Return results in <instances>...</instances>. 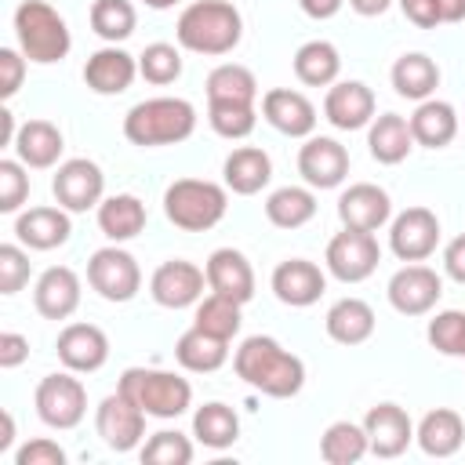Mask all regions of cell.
I'll use <instances>...</instances> for the list:
<instances>
[{
  "instance_id": "cell-1",
  "label": "cell",
  "mask_w": 465,
  "mask_h": 465,
  "mask_svg": "<svg viewBox=\"0 0 465 465\" xmlns=\"http://www.w3.org/2000/svg\"><path fill=\"white\" fill-rule=\"evenodd\" d=\"M236 378L272 400H291L305 385V363L269 334H251L232 352Z\"/></svg>"
},
{
  "instance_id": "cell-2",
  "label": "cell",
  "mask_w": 465,
  "mask_h": 465,
  "mask_svg": "<svg viewBox=\"0 0 465 465\" xmlns=\"http://www.w3.org/2000/svg\"><path fill=\"white\" fill-rule=\"evenodd\" d=\"M174 36L193 54H229L243 36V18L229 0H196L178 15Z\"/></svg>"
},
{
  "instance_id": "cell-3",
  "label": "cell",
  "mask_w": 465,
  "mask_h": 465,
  "mask_svg": "<svg viewBox=\"0 0 465 465\" xmlns=\"http://www.w3.org/2000/svg\"><path fill=\"white\" fill-rule=\"evenodd\" d=\"M196 131V109L185 98H145L138 105L127 109L124 116V138L131 145L142 149H156V145H178Z\"/></svg>"
},
{
  "instance_id": "cell-4",
  "label": "cell",
  "mask_w": 465,
  "mask_h": 465,
  "mask_svg": "<svg viewBox=\"0 0 465 465\" xmlns=\"http://www.w3.org/2000/svg\"><path fill=\"white\" fill-rule=\"evenodd\" d=\"M229 211V189L207 178H178L163 193V214L182 232H207Z\"/></svg>"
},
{
  "instance_id": "cell-5",
  "label": "cell",
  "mask_w": 465,
  "mask_h": 465,
  "mask_svg": "<svg viewBox=\"0 0 465 465\" xmlns=\"http://www.w3.org/2000/svg\"><path fill=\"white\" fill-rule=\"evenodd\" d=\"M15 36H18V51L36 65L62 62L73 47L65 18L47 0H22L15 7Z\"/></svg>"
},
{
  "instance_id": "cell-6",
  "label": "cell",
  "mask_w": 465,
  "mask_h": 465,
  "mask_svg": "<svg viewBox=\"0 0 465 465\" xmlns=\"http://www.w3.org/2000/svg\"><path fill=\"white\" fill-rule=\"evenodd\" d=\"M116 389L138 403L149 418H178L189 411L193 403V385L174 374V371H160V367H127L116 381Z\"/></svg>"
},
{
  "instance_id": "cell-7",
  "label": "cell",
  "mask_w": 465,
  "mask_h": 465,
  "mask_svg": "<svg viewBox=\"0 0 465 465\" xmlns=\"http://www.w3.org/2000/svg\"><path fill=\"white\" fill-rule=\"evenodd\" d=\"M33 403H36V414L44 425L76 429L87 414V389L80 378H73V371H54V374L40 378Z\"/></svg>"
},
{
  "instance_id": "cell-8",
  "label": "cell",
  "mask_w": 465,
  "mask_h": 465,
  "mask_svg": "<svg viewBox=\"0 0 465 465\" xmlns=\"http://www.w3.org/2000/svg\"><path fill=\"white\" fill-rule=\"evenodd\" d=\"M327 272L341 283H363L378 262H381V247H378V236L374 232H363V229H341L331 236L327 243Z\"/></svg>"
},
{
  "instance_id": "cell-9",
  "label": "cell",
  "mask_w": 465,
  "mask_h": 465,
  "mask_svg": "<svg viewBox=\"0 0 465 465\" xmlns=\"http://www.w3.org/2000/svg\"><path fill=\"white\" fill-rule=\"evenodd\" d=\"M87 283L105 302H131L142 291V269L131 251L124 247H98L87 262Z\"/></svg>"
},
{
  "instance_id": "cell-10",
  "label": "cell",
  "mask_w": 465,
  "mask_h": 465,
  "mask_svg": "<svg viewBox=\"0 0 465 465\" xmlns=\"http://www.w3.org/2000/svg\"><path fill=\"white\" fill-rule=\"evenodd\" d=\"M51 193L58 200V207H65L69 214H80V211H91L102 203V193H105V174L94 160L87 156H73V160H62L54 178H51Z\"/></svg>"
},
{
  "instance_id": "cell-11",
  "label": "cell",
  "mask_w": 465,
  "mask_h": 465,
  "mask_svg": "<svg viewBox=\"0 0 465 465\" xmlns=\"http://www.w3.org/2000/svg\"><path fill=\"white\" fill-rule=\"evenodd\" d=\"M145 418H149V414H145L138 403H131V400L116 389L113 396H105V400L98 403V411H94V429H98V436H102V443H105L109 450L127 454V450L142 447V440H145Z\"/></svg>"
},
{
  "instance_id": "cell-12",
  "label": "cell",
  "mask_w": 465,
  "mask_h": 465,
  "mask_svg": "<svg viewBox=\"0 0 465 465\" xmlns=\"http://www.w3.org/2000/svg\"><path fill=\"white\" fill-rule=\"evenodd\" d=\"M389 305L400 312V316H425L436 309L440 294H443V280L436 269L421 265V262H407L403 269L392 272L389 280Z\"/></svg>"
},
{
  "instance_id": "cell-13",
  "label": "cell",
  "mask_w": 465,
  "mask_h": 465,
  "mask_svg": "<svg viewBox=\"0 0 465 465\" xmlns=\"http://www.w3.org/2000/svg\"><path fill=\"white\" fill-rule=\"evenodd\" d=\"M440 243V218L429 207H407L389 225V247L400 262H425Z\"/></svg>"
},
{
  "instance_id": "cell-14",
  "label": "cell",
  "mask_w": 465,
  "mask_h": 465,
  "mask_svg": "<svg viewBox=\"0 0 465 465\" xmlns=\"http://www.w3.org/2000/svg\"><path fill=\"white\" fill-rule=\"evenodd\" d=\"M203 287H207V272L185 258H171V262H160L156 272L149 276V294L156 305L163 309H185V305H196L203 298Z\"/></svg>"
},
{
  "instance_id": "cell-15",
  "label": "cell",
  "mask_w": 465,
  "mask_h": 465,
  "mask_svg": "<svg viewBox=\"0 0 465 465\" xmlns=\"http://www.w3.org/2000/svg\"><path fill=\"white\" fill-rule=\"evenodd\" d=\"M298 174L305 178L309 189H334L349 174V149L338 138L309 134L305 145L298 149Z\"/></svg>"
},
{
  "instance_id": "cell-16",
  "label": "cell",
  "mask_w": 465,
  "mask_h": 465,
  "mask_svg": "<svg viewBox=\"0 0 465 465\" xmlns=\"http://www.w3.org/2000/svg\"><path fill=\"white\" fill-rule=\"evenodd\" d=\"M54 352H58V360H62L65 371H73V374H94L109 360V338L94 323H65L58 331Z\"/></svg>"
},
{
  "instance_id": "cell-17",
  "label": "cell",
  "mask_w": 465,
  "mask_h": 465,
  "mask_svg": "<svg viewBox=\"0 0 465 465\" xmlns=\"http://www.w3.org/2000/svg\"><path fill=\"white\" fill-rule=\"evenodd\" d=\"M262 116L287 138H309L316 131V105L294 87H272L262 94Z\"/></svg>"
},
{
  "instance_id": "cell-18",
  "label": "cell",
  "mask_w": 465,
  "mask_h": 465,
  "mask_svg": "<svg viewBox=\"0 0 465 465\" xmlns=\"http://www.w3.org/2000/svg\"><path fill=\"white\" fill-rule=\"evenodd\" d=\"M371 454L378 458H400L414 440V421L400 403H374L363 418Z\"/></svg>"
},
{
  "instance_id": "cell-19",
  "label": "cell",
  "mask_w": 465,
  "mask_h": 465,
  "mask_svg": "<svg viewBox=\"0 0 465 465\" xmlns=\"http://www.w3.org/2000/svg\"><path fill=\"white\" fill-rule=\"evenodd\" d=\"M323 116L338 131H360L374 120V91L363 80H334L323 98Z\"/></svg>"
},
{
  "instance_id": "cell-20",
  "label": "cell",
  "mask_w": 465,
  "mask_h": 465,
  "mask_svg": "<svg viewBox=\"0 0 465 465\" xmlns=\"http://www.w3.org/2000/svg\"><path fill=\"white\" fill-rule=\"evenodd\" d=\"M338 218L345 229H363V232H378L389 218H392V200L381 185L374 182H356L338 196Z\"/></svg>"
},
{
  "instance_id": "cell-21",
  "label": "cell",
  "mask_w": 465,
  "mask_h": 465,
  "mask_svg": "<svg viewBox=\"0 0 465 465\" xmlns=\"http://www.w3.org/2000/svg\"><path fill=\"white\" fill-rule=\"evenodd\" d=\"M323 291H327V276L309 258H287L272 269V294L291 309H305L320 302Z\"/></svg>"
},
{
  "instance_id": "cell-22",
  "label": "cell",
  "mask_w": 465,
  "mask_h": 465,
  "mask_svg": "<svg viewBox=\"0 0 465 465\" xmlns=\"http://www.w3.org/2000/svg\"><path fill=\"white\" fill-rule=\"evenodd\" d=\"M203 272H207V291L225 294V298H236L240 305H247L254 298V269H251V262H247L243 251H236V247L211 251Z\"/></svg>"
},
{
  "instance_id": "cell-23",
  "label": "cell",
  "mask_w": 465,
  "mask_h": 465,
  "mask_svg": "<svg viewBox=\"0 0 465 465\" xmlns=\"http://www.w3.org/2000/svg\"><path fill=\"white\" fill-rule=\"evenodd\" d=\"M80 276L69 265H51L36 276L33 305L44 320H69L80 309Z\"/></svg>"
},
{
  "instance_id": "cell-24",
  "label": "cell",
  "mask_w": 465,
  "mask_h": 465,
  "mask_svg": "<svg viewBox=\"0 0 465 465\" xmlns=\"http://www.w3.org/2000/svg\"><path fill=\"white\" fill-rule=\"evenodd\" d=\"M138 76V58L127 54L124 47L109 44V47H98L87 62H84V84L94 91V94H124Z\"/></svg>"
},
{
  "instance_id": "cell-25",
  "label": "cell",
  "mask_w": 465,
  "mask_h": 465,
  "mask_svg": "<svg viewBox=\"0 0 465 465\" xmlns=\"http://www.w3.org/2000/svg\"><path fill=\"white\" fill-rule=\"evenodd\" d=\"M69 232H73V222H69L65 207L40 203V207H29L15 218V236L29 251H54L69 240Z\"/></svg>"
},
{
  "instance_id": "cell-26",
  "label": "cell",
  "mask_w": 465,
  "mask_h": 465,
  "mask_svg": "<svg viewBox=\"0 0 465 465\" xmlns=\"http://www.w3.org/2000/svg\"><path fill=\"white\" fill-rule=\"evenodd\" d=\"M222 178H225V189H232L236 196H254L269 185L272 178V160L265 149L258 145H240L225 156L222 163Z\"/></svg>"
},
{
  "instance_id": "cell-27",
  "label": "cell",
  "mask_w": 465,
  "mask_h": 465,
  "mask_svg": "<svg viewBox=\"0 0 465 465\" xmlns=\"http://www.w3.org/2000/svg\"><path fill=\"white\" fill-rule=\"evenodd\" d=\"M407 120H411L414 145H425V149H443L458 134V109L450 102H443V98L418 102V109Z\"/></svg>"
},
{
  "instance_id": "cell-28",
  "label": "cell",
  "mask_w": 465,
  "mask_h": 465,
  "mask_svg": "<svg viewBox=\"0 0 465 465\" xmlns=\"http://www.w3.org/2000/svg\"><path fill=\"white\" fill-rule=\"evenodd\" d=\"M11 149L25 167L44 171V167L58 163V156L65 149V138L51 120H25V124H18V138H15Z\"/></svg>"
},
{
  "instance_id": "cell-29",
  "label": "cell",
  "mask_w": 465,
  "mask_h": 465,
  "mask_svg": "<svg viewBox=\"0 0 465 465\" xmlns=\"http://www.w3.org/2000/svg\"><path fill=\"white\" fill-rule=\"evenodd\" d=\"M323 327H327L331 341H338V345H363L374 334L378 316H374V309L363 298H338L327 309Z\"/></svg>"
},
{
  "instance_id": "cell-30",
  "label": "cell",
  "mask_w": 465,
  "mask_h": 465,
  "mask_svg": "<svg viewBox=\"0 0 465 465\" xmlns=\"http://www.w3.org/2000/svg\"><path fill=\"white\" fill-rule=\"evenodd\" d=\"M414 440H418V447H421L429 458H450V454H458L461 443H465V421H461L458 411L436 407V411H429V414L418 421Z\"/></svg>"
},
{
  "instance_id": "cell-31",
  "label": "cell",
  "mask_w": 465,
  "mask_h": 465,
  "mask_svg": "<svg viewBox=\"0 0 465 465\" xmlns=\"http://www.w3.org/2000/svg\"><path fill=\"white\" fill-rule=\"evenodd\" d=\"M367 149L378 163L385 167H396L411 156L414 149V134H411V120H403L400 113H381L371 120V131H367Z\"/></svg>"
},
{
  "instance_id": "cell-32",
  "label": "cell",
  "mask_w": 465,
  "mask_h": 465,
  "mask_svg": "<svg viewBox=\"0 0 465 465\" xmlns=\"http://www.w3.org/2000/svg\"><path fill=\"white\" fill-rule=\"evenodd\" d=\"M392 87H396V94L400 98H411V102H425V98H432L436 94V87H440V65L429 58V54H421V51H407V54H400L396 62H392Z\"/></svg>"
},
{
  "instance_id": "cell-33",
  "label": "cell",
  "mask_w": 465,
  "mask_h": 465,
  "mask_svg": "<svg viewBox=\"0 0 465 465\" xmlns=\"http://www.w3.org/2000/svg\"><path fill=\"white\" fill-rule=\"evenodd\" d=\"M98 229H102L113 243L134 240V236L145 229V203H142L134 193L105 196V200L98 203Z\"/></svg>"
},
{
  "instance_id": "cell-34",
  "label": "cell",
  "mask_w": 465,
  "mask_h": 465,
  "mask_svg": "<svg viewBox=\"0 0 465 465\" xmlns=\"http://www.w3.org/2000/svg\"><path fill=\"white\" fill-rule=\"evenodd\" d=\"M174 360L193 374H211L229 360V341L200 331L196 323L174 341Z\"/></svg>"
},
{
  "instance_id": "cell-35",
  "label": "cell",
  "mask_w": 465,
  "mask_h": 465,
  "mask_svg": "<svg viewBox=\"0 0 465 465\" xmlns=\"http://www.w3.org/2000/svg\"><path fill=\"white\" fill-rule=\"evenodd\" d=\"M341 73V54L331 40H305L294 51V76L305 87H331Z\"/></svg>"
},
{
  "instance_id": "cell-36",
  "label": "cell",
  "mask_w": 465,
  "mask_h": 465,
  "mask_svg": "<svg viewBox=\"0 0 465 465\" xmlns=\"http://www.w3.org/2000/svg\"><path fill=\"white\" fill-rule=\"evenodd\" d=\"M265 218L276 229H302L316 218V193L305 185H280L265 200Z\"/></svg>"
},
{
  "instance_id": "cell-37",
  "label": "cell",
  "mask_w": 465,
  "mask_h": 465,
  "mask_svg": "<svg viewBox=\"0 0 465 465\" xmlns=\"http://www.w3.org/2000/svg\"><path fill=\"white\" fill-rule=\"evenodd\" d=\"M363 454H371L363 421H331L320 436V458L327 465H356Z\"/></svg>"
},
{
  "instance_id": "cell-38",
  "label": "cell",
  "mask_w": 465,
  "mask_h": 465,
  "mask_svg": "<svg viewBox=\"0 0 465 465\" xmlns=\"http://www.w3.org/2000/svg\"><path fill=\"white\" fill-rule=\"evenodd\" d=\"M193 436L203 447H211V450H225V447H232L240 440V418H236L232 407H225L218 400L214 403H203L193 414Z\"/></svg>"
},
{
  "instance_id": "cell-39",
  "label": "cell",
  "mask_w": 465,
  "mask_h": 465,
  "mask_svg": "<svg viewBox=\"0 0 465 465\" xmlns=\"http://www.w3.org/2000/svg\"><path fill=\"white\" fill-rule=\"evenodd\" d=\"M207 102H258V80L240 62H222L207 73Z\"/></svg>"
},
{
  "instance_id": "cell-40",
  "label": "cell",
  "mask_w": 465,
  "mask_h": 465,
  "mask_svg": "<svg viewBox=\"0 0 465 465\" xmlns=\"http://www.w3.org/2000/svg\"><path fill=\"white\" fill-rule=\"evenodd\" d=\"M240 302L236 298H225V294H203L200 302H196V312H193V323L200 327V331H207V334H214V338H225V341H232L236 334H240V323H243V316H240Z\"/></svg>"
},
{
  "instance_id": "cell-41",
  "label": "cell",
  "mask_w": 465,
  "mask_h": 465,
  "mask_svg": "<svg viewBox=\"0 0 465 465\" xmlns=\"http://www.w3.org/2000/svg\"><path fill=\"white\" fill-rule=\"evenodd\" d=\"M138 25V11L131 0H94L91 4V29L105 40V44H120L134 33Z\"/></svg>"
},
{
  "instance_id": "cell-42",
  "label": "cell",
  "mask_w": 465,
  "mask_h": 465,
  "mask_svg": "<svg viewBox=\"0 0 465 465\" xmlns=\"http://www.w3.org/2000/svg\"><path fill=\"white\" fill-rule=\"evenodd\" d=\"M207 120H211L214 134H222L229 142H240L254 131L258 109H254V102H207Z\"/></svg>"
},
{
  "instance_id": "cell-43",
  "label": "cell",
  "mask_w": 465,
  "mask_h": 465,
  "mask_svg": "<svg viewBox=\"0 0 465 465\" xmlns=\"http://www.w3.org/2000/svg\"><path fill=\"white\" fill-rule=\"evenodd\" d=\"M138 76L145 84H156V87H167L182 76V51L174 44H149L142 54H138Z\"/></svg>"
},
{
  "instance_id": "cell-44",
  "label": "cell",
  "mask_w": 465,
  "mask_h": 465,
  "mask_svg": "<svg viewBox=\"0 0 465 465\" xmlns=\"http://www.w3.org/2000/svg\"><path fill=\"white\" fill-rule=\"evenodd\" d=\"M138 454L149 465H189L193 461V440L178 429H160L138 447Z\"/></svg>"
},
{
  "instance_id": "cell-45",
  "label": "cell",
  "mask_w": 465,
  "mask_h": 465,
  "mask_svg": "<svg viewBox=\"0 0 465 465\" xmlns=\"http://www.w3.org/2000/svg\"><path fill=\"white\" fill-rule=\"evenodd\" d=\"M429 345L443 356H461L465 360V312L461 309H443L429 320Z\"/></svg>"
},
{
  "instance_id": "cell-46",
  "label": "cell",
  "mask_w": 465,
  "mask_h": 465,
  "mask_svg": "<svg viewBox=\"0 0 465 465\" xmlns=\"http://www.w3.org/2000/svg\"><path fill=\"white\" fill-rule=\"evenodd\" d=\"M29 196V174L22 160H0V211L15 214Z\"/></svg>"
},
{
  "instance_id": "cell-47",
  "label": "cell",
  "mask_w": 465,
  "mask_h": 465,
  "mask_svg": "<svg viewBox=\"0 0 465 465\" xmlns=\"http://www.w3.org/2000/svg\"><path fill=\"white\" fill-rule=\"evenodd\" d=\"M29 283V254L22 243H0V294H18Z\"/></svg>"
},
{
  "instance_id": "cell-48",
  "label": "cell",
  "mask_w": 465,
  "mask_h": 465,
  "mask_svg": "<svg viewBox=\"0 0 465 465\" xmlns=\"http://www.w3.org/2000/svg\"><path fill=\"white\" fill-rule=\"evenodd\" d=\"M15 465H65V450L54 440L36 436V440H29L25 447L15 450Z\"/></svg>"
},
{
  "instance_id": "cell-49",
  "label": "cell",
  "mask_w": 465,
  "mask_h": 465,
  "mask_svg": "<svg viewBox=\"0 0 465 465\" xmlns=\"http://www.w3.org/2000/svg\"><path fill=\"white\" fill-rule=\"evenodd\" d=\"M25 54L15 51V47H0V98H15L18 87H22V76H25Z\"/></svg>"
},
{
  "instance_id": "cell-50",
  "label": "cell",
  "mask_w": 465,
  "mask_h": 465,
  "mask_svg": "<svg viewBox=\"0 0 465 465\" xmlns=\"http://www.w3.org/2000/svg\"><path fill=\"white\" fill-rule=\"evenodd\" d=\"M25 360H29V338L18 334V331H4L0 334V367L11 371L18 363H25Z\"/></svg>"
},
{
  "instance_id": "cell-51",
  "label": "cell",
  "mask_w": 465,
  "mask_h": 465,
  "mask_svg": "<svg viewBox=\"0 0 465 465\" xmlns=\"http://www.w3.org/2000/svg\"><path fill=\"white\" fill-rule=\"evenodd\" d=\"M400 11L407 15V22H414L418 29H436L443 18H440V7L436 0H396Z\"/></svg>"
},
{
  "instance_id": "cell-52",
  "label": "cell",
  "mask_w": 465,
  "mask_h": 465,
  "mask_svg": "<svg viewBox=\"0 0 465 465\" xmlns=\"http://www.w3.org/2000/svg\"><path fill=\"white\" fill-rule=\"evenodd\" d=\"M443 272H447L454 283H465V232L454 236V240L443 247Z\"/></svg>"
},
{
  "instance_id": "cell-53",
  "label": "cell",
  "mask_w": 465,
  "mask_h": 465,
  "mask_svg": "<svg viewBox=\"0 0 465 465\" xmlns=\"http://www.w3.org/2000/svg\"><path fill=\"white\" fill-rule=\"evenodd\" d=\"M341 4H345V0H298V7H302L309 18H316V22L334 18V15L341 11Z\"/></svg>"
},
{
  "instance_id": "cell-54",
  "label": "cell",
  "mask_w": 465,
  "mask_h": 465,
  "mask_svg": "<svg viewBox=\"0 0 465 465\" xmlns=\"http://www.w3.org/2000/svg\"><path fill=\"white\" fill-rule=\"evenodd\" d=\"M18 138V127H15V113L11 109H0V145L11 149Z\"/></svg>"
},
{
  "instance_id": "cell-55",
  "label": "cell",
  "mask_w": 465,
  "mask_h": 465,
  "mask_svg": "<svg viewBox=\"0 0 465 465\" xmlns=\"http://www.w3.org/2000/svg\"><path fill=\"white\" fill-rule=\"evenodd\" d=\"M389 4H392V0H349V7H352L356 15H363V18L385 15V11H389Z\"/></svg>"
},
{
  "instance_id": "cell-56",
  "label": "cell",
  "mask_w": 465,
  "mask_h": 465,
  "mask_svg": "<svg viewBox=\"0 0 465 465\" xmlns=\"http://www.w3.org/2000/svg\"><path fill=\"white\" fill-rule=\"evenodd\" d=\"M436 7H440L443 22H461L465 18V0H436Z\"/></svg>"
},
{
  "instance_id": "cell-57",
  "label": "cell",
  "mask_w": 465,
  "mask_h": 465,
  "mask_svg": "<svg viewBox=\"0 0 465 465\" xmlns=\"http://www.w3.org/2000/svg\"><path fill=\"white\" fill-rule=\"evenodd\" d=\"M0 418H4V432H0V454H4L15 443V418H11V411H0Z\"/></svg>"
},
{
  "instance_id": "cell-58",
  "label": "cell",
  "mask_w": 465,
  "mask_h": 465,
  "mask_svg": "<svg viewBox=\"0 0 465 465\" xmlns=\"http://www.w3.org/2000/svg\"><path fill=\"white\" fill-rule=\"evenodd\" d=\"M145 7H153V11H167V7H174L178 0H142Z\"/></svg>"
}]
</instances>
